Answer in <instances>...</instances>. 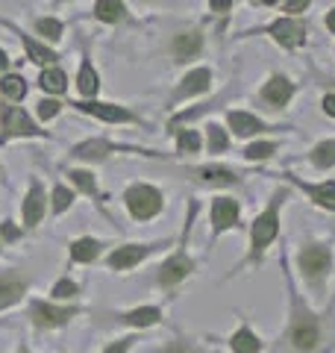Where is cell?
<instances>
[{
  "mask_svg": "<svg viewBox=\"0 0 335 353\" xmlns=\"http://www.w3.org/2000/svg\"><path fill=\"white\" fill-rule=\"evenodd\" d=\"M288 324L283 333L285 353H323L332 341V324L327 315L315 312L294 289L288 292Z\"/></svg>",
  "mask_w": 335,
  "mask_h": 353,
  "instance_id": "6da1fadb",
  "label": "cell"
},
{
  "mask_svg": "<svg viewBox=\"0 0 335 353\" xmlns=\"http://www.w3.org/2000/svg\"><path fill=\"white\" fill-rule=\"evenodd\" d=\"M297 268H300V274H303V280L309 283V289L315 294H321L323 285H327L329 271H332L329 245H323V241H306L297 253Z\"/></svg>",
  "mask_w": 335,
  "mask_h": 353,
  "instance_id": "7a4b0ae2",
  "label": "cell"
},
{
  "mask_svg": "<svg viewBox=\"0 0 335 353\" xmlns=\"http://www.w3.org/2000/svg\"><path fill=\"white\" fill-rule=\"evenodd\" d=\"M285 201V192H276L274 201L267 203V209L253 221L250 227V265L262 259V253L274 245V239L279 236V206Z\"/></svg>",
  "mask_w": 335,
  "mask_h": 353,
  "instance_id": "3957f363",
  "label": "cell"
},
{
  "mask_svg": "<svg viewBox=\"0 0 335 353\" xmlns=\"http://www.w3.org/2000/svg\"><path fill=\"white\" fill-rule=\"evenodd\" d=\"M77 315H83L80 303H56V301H32L27 309V318L36 330H59L71 324Z\"/></svg>",
  "mask_w": 335,
  "mask_h": 353,
  "instance_id": "277c9868",
  "label": "cell"
},
{
  "mask_svg": "<svg viewBox=\"0 0 335 353\" xmlns=\"http://www.w3.org/2000/svg\"><path fill=\"white\" fill-rule=\"evenodd\" d=\"M124 203H127V212L136 218V221H150L162 212L165 206V197L156 185H148V183H136L130 185L127 194H124Z\"/></svg>",
  "mask_w": 335,
  "mask_h": 353,
  "instance_id": "5b68a950",
  "label": "cell"
},
{
  "mask_svg": "<svg viewBox=\"0 0 335 353\" xmlns=\"http://www.w3.org/2000/svg\"><path fill=\"white\" fill-rule=\"evenodd\" d=\"M194 271H197V262L180 248V250L174 253V256H168V259L159 265V271H156V285H159V289H165V292H174L176 285L192 277Z\"/></svg>",
  "mask_w": 335,
  "mask_h": 353,
  "instance_id": "8992f818",
  "label": "cell"
},
{
  "mask_svg": "<svg viewBox=\"0 0 335 353\" xmlns=\"http://www.w3.org/2000/svg\"><path fill=\"white\" fill-rule=\"evenodd\" d=\"M168 241H139V245H121L106 256V265L112 271H132L136 265H141L148 256H153L156 250H162Z\"/></svg>",
  "mask_w": 335,
  "mask_h": 353,
  "instance_id": "52a82bcc",
  "label": "cell"
},
{
  "mask_svg": "<svg viewBox=\"0 0 335 353\" xmlns=\"http://www.w3.org/2000/svg\"><path fill=\"white\" fill-rule=\"evenodd\" d=\"M0 118H3V132H0V141H9V139H21V136H44V132L36 127L24 109L15 106V103H3L0 109Z\"/></svg>",
  "mask_w": 335,
  "mask_h": 353,
  "instance_id": "ba28073f",
  "label": "cell"
},
{
  "mask_svg": "<svg viewBox=\"0 0 335 353\" xmlns=\"http://www.w3.org/2000/svg\"><path fill=\"white\" fill-rule=\"evenodd\" d=\"M30 289V277L18 268H3L0 271V312L12 309L15 303L24 301V294Z\"/></svg>",
  "mask_w": 335,
  "mask_h": 353,
  "instance_id": "9c48e42d",
  "label": "cell"
},
{
  "mask_svg": "<svg viewBox=\"0 0 335 353\" xmlns=\"http://www.w3.org/2000/svg\"><path fill=\"white\" fill-rule=\"evenodd\" d=\"M238 215H241L238 201H232V197H215L212 201V233L221 236L227 230H238Z\"/></svg>",
  "mask_w": 335,
  "mask_h": 353,
  "instance_id": "30bf717a",
  "label": "cell"
},
{
  "mask_svg": "<svg viewBox=\"0 0 335 353\" xmlns=\"http://www.w3.org/2000/svg\"><path fill=\"white\" fill-rule=\"evenodd\" d=\"M80 112H88L100 121H106V124H139V118L130 112V109L118 106V103H97V101H80L74 103Z\"/></svg>",
  "mask_w": 335,
  "mask_h": 353,
  "instance_id": "8fae6325",
  "label": "cell"
},
{
  "mask_svg": "<svg viewBox=\"0 0 335 353\" xmlns=\"http://www.w3.org/2000/svg\"><path fill=\"white\" fill-rule=\"evenodd\" d=\"M115 324H124L132 330H144V327H156L162 321V306H136V309H124V312H115Z\"/></svg>",
  "mask_w": 335,
  "mask_h": 353,
  "instance_id": "7c38bea8",
  "label": "cell"
},
{
  "mask_svg": "<svg viewBox=\"0 0 335 353\" xmlns=\"http://www.w3.org/2000/svg\"><path fill=\"white\" fill-rule=\"evenodd\" d=\"M271 36H274L279 44H283V48L294 50V48H300V44L306 41V27L288 15V18L274 21V24H271Z\"/></svg>",
  "mask_w": 335,
  "mask_h": 353,
  "instance_id": "4fadbf2b",
  "label": "cell"
},
{
  "mask_svg": "<svg viewBox=\"0 0 335 353\" xmlns=\"http://www.w3.org/2000/svg\"><path fill=\"white\" fill-rule=\"evenodd\" d=\"M44 212H48V194H44L41 183H32L30 192H27V197H24V209H21V215H24V227H27V230L39 227L41 218H44Z\"/></svg>",
  "mask_w": 335,
  "mask_h": 353,
  "instance_id": "5bb4252c",
  "label": "cell"
},
{
  "mask_svg": "<svg viewBox=\"0 0 335 353\" xmlns=\"http://www.w3.org/2000/svg\"><path fill=\"white\" fill-rule=\"evenodd\" d=\"M292 94H294V83L283 74H274L262 88V101L271 103L274 109H285L288 101H292Z\"/></svg>",
  "mask_w": 335,
  "mask_h": 353,
  "instance_id": "9a60e30c",
  "label": "cell"
},
{
  "mask_svg": "<svg viewBox=\"0 0 335 353\" xmlns=\"http://www.w3.org/2000/svg\"><path fill=\"white\" fill-rule=\"evenodd\" d=\"M106 245L100 239H92V236H83V239H74L68 245V253H71V265H92L103 256Z\"/></svg>",
  "mask_w": 335,
  "mask_h": 353,
  "instance_id": "2e32d148",
  "label": "cell"
},
{
  "mask_svg": "<svg viewBox=\"0 0 335 353\" xmlns=\"http://www.w3.org/2000/svg\"><path fill=\"white\" fill-rule=\"evenodd\" d=\"M209 85H212V71H209V68H194V71L183 80V85L174 88L171 103L183 101V97H192V94H203V92H209Z\"/></svg>",
  "mask_w": 335,
  "mask_h": 353,
  "instance_id": "e0dca14e",
  "label": "cell"
},
{
  "mask_svg": "<svg viewBox=\"0 0 335 353\" xmlns=\"http://www.w3.org/2000/svg\"><path fill=\"white\" fill-rule=\"evenodd\" d=\"M294 183L309 194V201L321 206V209H329V212H335V180H327V183H303L294 176Z\"/></svg>",
  "mask_w": 335,
  "mask_h": 353,
  "instance_id": "ac0fdd59",
  "label": "cell"
},
{
  "mask_svg": "<svg viewBox=\"0 0 335 353\" xmlns=\"http://www.w3.org/2000/svg\"><path fill=\"white\" fill-rule=\"evenodd\" d=\"M230 130L236 132V136H241V139H250V136H259V132H265V130H271L265 124L262 118H256V115H250V112H230Z\"/></svg>",
  "mask_w": 335,
  "mask_h": 353,
  "instance_id": "d6986e66",
  "label": "cell"
},
{
  "mask_svg": "<svg viewBox=\"0 0 335 353\" xmlns=\"http://www.w3.org/2000/svg\"><path fill=\"white\" fill-rule=\"evenodd\" d=\"M227 345H230V350H232V353H262L265 341L253 333V327H250V324H241V327L236 330V333L230 336Z\"/></svg>",
  "mask_w": 335,
  "mask_h": 353,
  "instance_id": "ffe728a7",
  "label": "cell"
},
{
  "mask_svg": "<svg viewBox=\"0 0 335 353\" xmlns=\"http://www.w3.org/2000/svg\"><path fill=\"white\" fill-rule=\"evenodd\" d=\"M188 174L200 183H209V185H238V174L230 171V168H221V165H203V168H194Z\"/></svg>",
  "mask_w": 335,
  "mask_h": 353,
  "instance_id": "44dd1931",
  "label": "cell"
},
{
  "mask_svg": "<svg viewBox=\"0 0 335 353\" xmlns=\"http://www.w3.org/2000/svg\"><path fill=\"white\" fill-rule=\"evenodd\" d=\"M200 50H203V36L194 32V30L180 32V36L174 39V57H176V62H192Z\"/></svg>",
  "mask_w": 335,
  "mask_h": 353,
  "instance_id": "7402d4cb",
  "label": "cell"
},
{
  "mask_svg": "<svg viewBox=\"0 0 335 353\" xmlns=\"http://www.w3.org/2000/svg\"><path fill=\"white\" fill-rule=\"evenodd\" d=\"M12 30L21 36V41H24V50H27V59H30V62H36V65H50V68H53L56 59H59V57H56V50L44 48L41 41H36L32 36H27L24 30H18V27H12Z\"/></svg>",
  "mask_w": 335,
  "mask_h": 353,
  "instance_id": "603a6c76",
  "label": "cell"
},
{
  "mask_svg": "<svg viewBox=\"0 0 335 353\" xmlns=\"http://www.w3.org/2000/svg\"><path fill=\"white\" fill-rule=\"evenodd\" d=\"M118 145H112L106 139H92V141H83V145H77L71 150V157L77 159H85V162H97V159H106L109 150H115Z\"/></svg>",
  "mask_w": 335,
  "mask_h": 353,
  "instance_id": "cb8c5ba5",
  "label": "cell"
},
{
  "mask_svg": "<svg viewBox=\"0 0 335 353\" xmlns=\"http://www.w3.org/2000/svg\"><path fill=\"white\" fill-rule=\"evenodd\" d=\"M0 92H3V97L9 103H18L27 97V83L21 74H3L0 77Z\"/></svg>",
  "mask_w": 335,
  "mask_h": 353,
  "instance_id": "d4e9b609",
  "label": "cell"
},
{
  "mask_svg": "<svg viewBox=\"0 0 335 353\" xmlns=\"http://www.w3.org/2000/svg\"><path fill=\"white\" fill-rule=\"evenodd\" d=\"M77 88H80L83 97H94L97 88H100V77H97L94 65L88 59H83V65H80V74H77Z\"/></svg>",
  "mask_w": 335,
  "mask_h": 353,
  "instance_id": "484cf974",
  "label": "cell"
},
{
  "mask_svg": "<svg viewBox=\"0 0 335 353\" xmlns=\"http://www.w3.org/2000/svg\"><path fill=\"white\" fill-rule=\"evenodd\" d=\"M39 85L44 88V92H50V94H65V88H68V77H65L62 68H44L39 74Z\"/></svg>",
  "mask_w": 335,
  "mask_h": 353,
  "instance_id": "4316f807",
  "label": "cell"
},
{
  "mask_svg": "<svg viewBox=\"0 0 335 353\" xmlns=\"http://www.w3.org/2000/svg\"><path fill=\"white\" fill-rule=\"evenodd\" d=\"M124 15H127V9L121 0H97L94 3V18L103 21V24H118Z\"/></svg>",
  "mask_w": 335,
  "mask_h": 353,
  "instance_id": "83f0119b",
  "label": "cell"
},
{
  "mask_svg": "<svg viewBox=\"0 0 335 353\" xmlns=\"http://www.w3.org/2000/svg\"><path fill=\"white\" fill-rule=\"evenodd\" d=\"M83 289H80V283H74L71 277H62V280H56L53 283V289H50V297L56 303H65V301H74V297H80Z\"/></svg>",
  "mask_w": 335,
  "mask_h": 353,
  "instance_id": "f1b7e54d",
  "label": "cell"
},
{
  "mask_svg": "<svg viewBox=\"0 0 335 353\" xmlns=\"http://www.w3.org/2000/svg\"><path fill=\"white\" fill-rule=\"evenodd\" d=\"M309 159H312V165H315V168H321V171L332 168V165H335V139H332V141H321V145L309 153Z\"/></svg>",
  "mask_w": 335,
  "mask_h": 353,
  "instance_id": "f546056e",
  "label": "cell"
},
{
  "mask_svg": "<svg viewBox=\"0 0 335 353\" xmlns=\"http://www.w3.org/2000/svg\"><path fill=\"white\" fill-rule=\"evenodd\" d=\"M68 180H71L83 194H88V197H97V194H100V192H97V183H94V174H88V171H83V168H71V171H68Z\"/></svg>",
  "mask_w": 335,
  "mask_h": 353,
  "instance_id": "4dcf8cb0",
  "label": "cell"
},
{
  "mask_svg": "<svg viewBox=\"0 0 335 353\" xmlns=\"http://www.w3.org/2000/svg\"><path fill=\"white\" fill-rule=\"evenodd\" d=\"M74 203V192L68 189V185H59L56 183V189L50 194V209H53V215H62V212H68Z\"/></svg>",
  "mask_w": 335,
  "mask_h": 353,
  "instance_id": "1f68e13d",
  "label": "cell"
},
{
  "mask_svg": "<svg viewBox=\"0 0 335 353\" xmlns=\"http://www.w3.org/2000/svg\"><path fill=\"white\" fill-rule=\"evenodd\" d=\"M36 32L41 39H48V41H59L62 32H65V24L59 18H39L36 21Z\"/></svg>",
  "mask_w": 335,
  "mask_h": 353,
  "instance_id": "d6a6232c",
  "label": "cell"
},
{
  "mask_svg": "<svg viewBox=\"0 0 335 353\" xmlns=\"http://www.w3.org/2000/svg\"><path fill=\"white\" fill-rule=\"evenodd\" d=\"M206 132H209V153H227L230 150V136L223 132L221 124H206Z\"/></svg>",
  "mask_w": 335,
  "mask_h": 353,
  "instance_id": "836d02e7",
  "label": "cell"
},
{
  "mask_svg": "<svg viewBox=\"0 0 335 353\" xmlns=\"http://www.w3.org/2000/svg\"><path fill=\"white\" fill-rule=\"evenodd\" d=\"M176 150L180 153H200V132L180 130L176 132Z\"/></svg>",
  "mask_w": 335,
  "mask_h": 353,
  "instance_id": "e575fe53",
  "label": "cell"
},
{
  "mask_svg": "<svg viewBox=\"0 0 335 353\" xmlns=\"http://www.w3.org/2000/svg\"><path fill=\"white\" fill-rule=\"evenodd\" d=\"M276 153V145L274 141H256V145H247L244 148V157H247L250 162H259V159H267Z\"/></svg>",
  "mask_w": 335,
  "mask_h": 353,
  "instance_id": "d590c367",
  "label": "cell"
},
{
  "mask_svg": "<svg viewBox=\"0 0 335 353\" xmlns=\"http://www.w3.org/2000/svg\"><path fill=\"white\" fill-rule=\"evenodd\" d=\"M159 353H200V347L194 345V341L183 339V336H174L171 341H165V345L159 347Z\"/></svg>",
  "mask_w": 335,
  "mask_h": 353,
  "instance_id": "8d00e7d4",
  "label": "cell"
},
{
  "mask_svg": "<svg viewBox=\"0 0 335 353\" xmlns=\"http://www.w3.org/2000/svg\"><path fill=\"white\" fill-rule=\"evenodd\" d=\"M136 341H141L139 336H121V339H115L112 345H106L100 353H130L132 347H136Z\"/></svg>",
  "mask_w": 335,
  "mask_h": 353,
  "instance_id": "74e56055",
  "label": "cell"
},
{
  "mask_svg": "<svg viewBox=\"0 0 335 353\" xmlns=\"http://www.w3.org/2000/svg\"><path fill=\"white\" fill-rule=\"evenodd\" d=\"M36 112H39L41 121H50V118L59 115V101H39L36 103Z\"/></svg>",
  "mask_w": 335,
  "mask_h": 353,
  "instance_id": "f35d334b",
  "label": "cell"
},
{
  "mask_svg": "<svg viewBox=\"0 0 335 353\" xmlns=\"http://www.w3.org/2000/svg\"><path fill=\"white\" fill-rule=\"evenodd\" d=\"M18 239H21V227H15L12 221H3V224H0V241H3V245H12Z\"/></svg>",
  "mask_w": 335,
  "mask_h": 353,
  "instance_id": "ab89813d",
  "label": "cell"
},
{
  "mask_svg": "<svg viewBox=\"0 0 335 353\" xmlns=\"http://www.w3.org/2000/svg\"><path fill=\"white\" fill-rule=\"evenodd\" d=\"M230 6H232V0H209V9H212L215 15L230 12Z\"/></svg>",
  "mask_w": 335,
  "mask_h": 353,
  "instance_id": "60d3db41",
  "label": "cell"
},
{
  "mask_svg": "<svg viewBox=\"0 0 335 353\" xmlns=\"http://www.w3.org/2000/svg\"><path fill=\"white\" fill-rule=\"evenodd\" d=\"M309 3H312V0H288V3H285V12H292V18H294L297 12H303Z\"/></svg>",
  "mask_w": 335,
  "mask_h": 353,
  "instance_id": "b9f144b4",
  "label": "cell"
},
{
  "mask_svg": "<svg viewBox=\"0 0 335 353\" xmlns=\"http://www.w3.org/2000/svg\"><path fill=\"white\" fill-rule=\"evenodd\" d=\"M323 112H327V115H332L335 118V94H327V97H323Z\"/></svg>",
  "mask_w": 335,
  "mask_h": 353,
  "instance_id": "7bdbcfd3",
  "label": "cell"
},
{
  "mask_svg": "<svg viewBox=\"0 0 335 353\" xmlns=\"http://www.w3.org/2000/svg\"><path fill=\"white\" fill-rule=\"evenodd\" d=\"M327 30L335 36V9H329V12H327Z\"/></svg>",
  "mask_w": 335,
  "mask_h": 353,
  "instance_id": "ee69618b",
  "label": "cell"
},
{
  "mask_svg": "<svg viewBox=\"0 0 335 353\" xmlns=\"http://www.w3.org/2000/svg\"><path fill=\"white\" fill-rule=\"evenodd\" d=\"M6 68H9V57H6L3 50H0V71H6Z\"/></svg>",
  "mask_w": 335,
  "mask_h": 353,
  "instance_id": "f6af8a7d",
  "label": "cell"
},
{
  "mask_svg": "<svg viewBox=\"0 0 335 353\" xmlns=\"http://www.w3.org/2000/svg\"><path fill=\"white\" fill-rule=\"evenodd\" d=\"M15 353H32V350L27 347V341H21V345H18V350H15Z\"/></svg>",
  "mask_w": 335,
  "mask_h": 353,
  "instance_id": "bcb514c9",
  "label": "cell"
},
{
  "mask_svg": "<svg viewBox=\"0 0 335 353\" xmlns=\"http://www.w3.org/2000/svg\"><path fill=\"white\" fill-rule=\"evenodd\" d=\"M259 3H262V6H276L279 0H259Z\"/></svg>",
  "mask_w": 335,
  "mask_h": 353,
  "instance_id": "7dc6e473",
  "label": "cell"
},
{
  "mask_svg": "<svg viewBox=\"0 0 335 353\" xmlns=\"http://www.w3.org/2000/svg\"><path fill=\"white\" fill-rule=\"evenodd\" d=\"M59 3H62V0H59Z\"/></svg>",
  "mask_w": 335,
  "mask_h": 353,
  "instance_id": "c3c4849f",
  "label": "cell"
}]
</instances>
